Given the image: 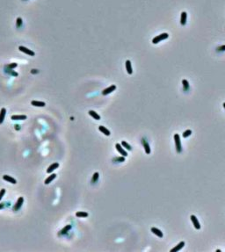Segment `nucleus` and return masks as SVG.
I'll return each instance as SVG.
<instances>
[{
  "label": "nucleus",
  "instance_id": "8",
  "mask_svg": "<svg viewBox=\"0 0 225 252\" xmlns=\"http://www.w3.org/2000/svg\"><path fill=\"white\" fill-rule=\"evenodd\" d=\"M142 143L144 147V150H145V153L147 154V155H149L150 154V148H149V145L148 143V142L146 141L145 138H142Z\"/></svg>",
  "mask_w": 225,
  "mask_h": 252
},
{
  "label": "nucleus",
  "instance_id": "24",
  "mask_svg": "<svg viewBox=\"0 0 225 252\" xmlns=\"http://www.w3.org/2000/svg\"><path fill=\"white\" fill-rule=\"evenodd\" d=\"M76 216L78 218H86L88 217V213H86V212H78V213H76Z\"/></svg>",
  "mask_w": 225,
  "mask_h": 252
},
{
  "label": "nucleus",
  "instance_id": "13",
  "mask_svg": "<svg viewBox=\"0 0 225 252\" xmlns=\"http://www.w3.org/2000/svg\"><path fill=\"white\" fill-rule=\"evenodd\" d=\"M31 105L34 106H37V107H44L46 106L45 102H42V101H36V100H33L31 102Z\"/></svg>",
  "mask_w": 225,
  "mask_h": 252
},
{
  "label": "nucleus",
  "instance_id": "36",
  "mask_svg": "<svg viewBox=\"0 0 225 252\" xmlns=\"http://www.w3.org/2000/svg\"><path fill=\"white\" fill-rule=\"evenodd\" d=\"M221 251H222L221 250H216V252H221Z\"/></svg>",
  "mask_w": 225,
  "mask_h": 252
},
{
  "label": "nucleus",
  "instance_id": "1",
  "mask_svg": "<svg viewBox=\"0 0 225 252\" xmlns=\"http://www.w3.org/2000/svg\"><path fill=\"white\" fill-rule=\"evenodd\" d=\"M168 37H169V34H168L167 33H164V34H161L157 35V36H156L155 38H153V39H152V43H153V44H157V43H159L160 41H164V40L168 39Z\"/></svg>",
  "mask_w": 225,
  "mask_h": 252
},
{
  "label": "nucleus",
  "instance_id": "30",
  "mask_svg": "<svg viewBox=\"0 0 225 252\" xmlns=\"http://www.w3.org/2000/svg\"><path fill=\"white\" fill-rule=\"evenodd\" d=\"M113 162H118V163H122L125 162V156H119V157H115L113 159Z\"/></svg>",
  "mask_w": 225,
  "mask_h": 252
},
{
  "label": "nucleus",
  "instance_id": "33",
  "mask_svg": "<svg viewBox=\"0 0 225 252\" xmlns=\"http://www.w3.org/2000/svg\"><path fill=\"white\" fill-rule=\"evenodd\" d=\"M5 207V203H0V209H2Z\"/></svg>",
  "mask_w": 225,
  "mask_h": 252
},
{
  "label": "nucleus",
  "instance_id": "35",
  "mask_svg": "<svg viewBox=\"0 0 225 252\" xmlns=\"http://www.w3.org/2000/svg\"><path fill=\"white\" fill-rule=\"evenodd\" d=\"M223 108H224V109H225V102L223 104Z\"/></svg>",
  "mask_w": 225,
  "mask_h": 252
},
{
  "label": "nucleus",
  "instance_id": "29",
  "mask_svg": "<svg viewBox=\"0 0 225 252\" xmlns=\"http://www.w3.org/2000/svg\"><path fill=\"white\" fill-rule=\"evenodd\" d=\"M17 66H18V64L15 63V62H13V63H10V64H8V65H5V68H7V69H15Z\"/></svg>",
  "mask_w": 225,
  "mask_h": 252
},
{
  "label": "nucleus",
  "instance_id": "5",
  "mask_svg": "<svg viewBox=\"0 0 225 252\" xmlns=\"http://www.w3.org/2000/svg\"><path fill=\"white\" fill-rule=\"evenodd\" d=\"M23 202H24V198L23 197L18 198V200H17V202H16V204L14 205V206H13V211H18V209L21 207V206H22V204H23Z\"/></svg>",
  "mask_w": 225,
  "mask_h": 252
},
{
  "label": "nucleus",
  "instance_id": "3",
  "mask_svg": "<svg viewBox=\"0 0 225 252\" xmlns=\"http://www.w3.org/2000/svg\"><path fill=\"white\" fill-rule=\"evenodd\" d=\"M18 50L21 51V52H23V53L26 54V55H30V56H35V52L34 51H32L31 49H28L27 48H26V47H23V46H19L18 47Z\"/></svg>",
  "mask_w": 225,
  "mask_h": 252
},
{
  "label": "nucleus",
  "instance_id": "28",
  "mask_svg": "<svg viewBox=\"0 0 225 252\" xmlns=\"http://www.w3.org/2000/svg\"><path fill=\"white\" fill-rule=\"evenodd\" d=\"M121 146H123L125 149H127L128 150H132V147H131L128 142H125V141H123V142H121Z\"/></svg>",
  "mask_w": 225,
  "mask_h": 252
},
{
  "label": "nucleus",
  "instance_id": "10",
  "mask_svg": "<svg viewBox=\"0 0 225 252\" xmlns=\"http://www.w3.org/2000/svg\"><path fill=\"white\" fill-rule=\"evenodd\" d=\"M186 20H187V13L186 12H182L181 15H180V24H181V25H186Z\"/></svg>",
  "mask_w": 225,
  "mask_h": 252
},
{
  "label": "nucleus",
  "instance_id": "2",
  "mask_svg": "<svg viewBox=\"0 0 225 252\" xmlns=\"http://www.w3.org/2000/svg\"><path fill=\"white\" fill-rule=\"evenodd\" d=\"M174 142L175 146H176V151L178 153H181L182 151V146H181V141H180V136L178 134H174Z\"/></svg>",
  "mask_w": 225,
  "mask_h": 252
},
{
  "label": "nucleus",
  "instance_id": "4",
  "mask_svg": "<svg viewBox=\"0 0 225 252\" xmlns=\"http://www.w3.org/2000/svg\"><path fill=\"white\" fill-rule=\"evenodd\" d=\"M115 90H116V85L112 84L111 86H109V87L104 89L103 91H102V94H103V95H108V94L112 93V92H114Z\"/></svg>",
  "mask_w": 225,
  "mask_h": 252
},
{
  "label": "nucleus",
  "instance_id": "27",
  "mask_svg": "<svg viewBox=\"0 0 225 252\" xmlns=\"http://www.w3.org/2000/svg\"><path fill=\"white\" fill-rule=\"evenodd\" d=\"M191 134H192V131H191L190 129H187V130H186L182 134V136H183V138H187L189 137Z\"/></svg>",
  "mask_w": 225,
  "mask_h": 252
},
{
  "label": "nucleus",
  "instance_id": "12",
  "mask_svg": "<svg viewBox=\"0 0 225 252\" xmlns=\"http://www.w3.org/2000/svg\"><path fill=\"white\" fill-rule=\"evenodd\" d=\"M3 179L5 180V181H7L8 183H11V184H15L17 183L16 179H14L12 176H8V175H5V176H3Z\"/></svg>",
  "mask_w": 225,
  "mask_h": 252
},
{
  "label": "nucleus",
  "instance_id": "17",
  "mask_svg": "<svg viewBox=\"0 0 225 252\" xmlns=\"http://www.w3.org/2000/svg\"><path fill=\"white\" fill-rule=\"evenodd\" d=\"M185 246V242H180V243L178 244L176 247H174L173 249H172L171 250V251L172 252H176V251H179V250H180L182 249V248Z\"/></svg>",
  "mask_w": 225,
  "mask_h": 252
},
{
  "label": "nucleus",
  "instance_id": "26",
  "mask_svg": "<svg viewBox=\"0 0 225 252\" xmlns=\"http://www.w3.org/2000/svg\"><path fill=\"white\" fill-rule=\"evenodd\" d=\"M99 172H95L94 174H93V176H92V182L93 184L96 183L98 180H99Z\"/></svg>",
  "mask_w": 225,
  "mask_h": 252
},
{
  "label": "nucleus",
  "instance_id": "16",
  "mask_svg": "<svg viewBox=\"0 0 225 252\" xmlns=\"http://www.w3.org/2000/svg\"><path fill=\"white\" fill-rule=\"evenodd\" d=\"M59 167V163H53V164H51L49 167L48 168V170H47V172L48 173H51V172H53L54 170H55V169H57V168Z\"/></svg>",
  "mask_w": 225,
  "mask_h": 252
},
{
  "label": "nucleus",
  "instance_id": "7",
  "mask_svg": "<svg viewBox=\"0 0 225 252\" xmlns=\"http://www.w3.org/2000/svg\"><path fill=\"white\" fill-rule=\"evenodd\" d=\"M190 219L191 220H192V222H193V226H194V227H195L196 229H200V222H199V220H198V219L196 218L195 215H191L190 216Z\"/></svg>",
  "mask_w": 225,
  "mask_h": 252
},
{
  "label": "nucleus",
  "instance_id": "22",
  "mask_svg": "<svg viewBox=\"0 0 225 252\" xmlns=\"http://www.w3.org/2000/svg\"><path fill=\"white\" fill-rule=\"evenodd\" d=\"M70 229H71V225H67L66 227H64L62 229V230H61V231H60V234H61V235L67 234V233H68V232H69Z\"/></svg>",
  "mask_w": 225,
  "mask_h": 252
},
{
  "label": "nucleus",
  "instance_id": "18",
  "mask_svg": "<svg viewBox=\"0 0 225 252\" xmlns=\"http://www.w3.org/2000/svg\"><path fill=\"white\" fill-rule=\"evenodd\" d=\"M26 115H12L11 119L12 120H24V119H26Z\"/></svg>",
  "mask_w": 225,
  "mask_h": 252
},
{
  "label": "nucleus",
  "instance_id": "6",
  "mask_svg": "<svg viewBox=\"0 0 225 252\" xmlns=\"http://www.w3.org/2000/svg\"><path fill=\"white\" fill-rule=\"evenodd\" d=\"M115 148H116V149H117V151L119 152L121 155H122V156H128V153H127L126 150H124L123 149V148H122V146L120 143H116L115 144Z\"/></svg>",
  "mask_w": 225,
  "mask_h": 252
},
{
  "label": "nucleus",
  "instance_id": "11",
  "mask_svg": "<svg viewBox=\"0 0 225 252\" xmlns=\"http://www.w3.org/2000/svg\"><path fill=\"white\" fill-rule=\"evenodd\" d=\"M151 232L153 233L154 235H156V236H158L159 238H162L164 236L163 235V232L161 231L160 229L156 228V227H151Z\"/></svg>",
  "mask_w": 225,
  "mask_h": 252
},
{
  "label": "nucleus",
  "instance_id": "31",
  "mask_svg": "<svg viewBox=\"0 0 225 252\" xmlns=\"http://www.w3.org/2000/svg\"><path fill=\"white\" fill-rule=\"evenodd\" d=\"M225 51V45H222V46L218 47V48H216V52H218V53H220V52H224Z\"/></svg>",
  "mask_w": 225,
  "mask_h": 252
},
{
  "label": "nucleus",
  "instance_id": "21",
  "mask_svg": "<svg viewBox=\"0 0 225 252\" xmlns=\"http://www.w3.org/2000/svg\"><path fill=\"white\" fill-rule=\"evenodd\" d=\"M55 177H56V174L53 173V174H51L50 176H48V178H46V180H45V182H44V183H45V185H48L49 183H51V182L53 181Z\"/></svg>",
  "mask_w": 225,
  "mask_h": 252
},
{
  "label": "nucleus",
  "instance_id": "14",
  "mask_svg": "<svg viewBox=\"0 0 225 252\" xmlns=\"http://www.w3.org/2000/svg\"><path fill=\"white\" fill-rule=\"evenodd\" d=\"M182 84H183V90L184 92H188L189 89H190V84H189V82L186 79H183L182 80Z\"/></svg>",
  "mask_w": 225,
  "mask_h": 252
},
{
  "label": "nucleus",
  "instance_id": "23",
  "mask_svg": "<svg viewBox=\"0 0 225 252\" xmlns=\"http://www.w3.org/2000/svg\"><path fill=\"white\" fill-rule=\"evenodd\" d=\"M5 73L9 74V75H11V76H18V75L17 72L13 71L12 69H7V68H5Z\"/></svg>",
  "mask_w": 225,
  "mask_h": 252
},
{
  "label": "nucleus",
  "instance_id": "32",
  "mask_svg": "<svg viewBox=\"0 0 225 252\" xmlns=\"http://www.w3.org/2000/svg\"><path fill=\"white\" fill-rule=\"evenodd\" d=\"M5 189H1V190H0V200L2 199L3 196L5 195Z\"/></svg>",
  "mask_w": 225,
  "mask_h": 252
},
{
  "label": "nucleus",
  "instance_id": "25",
  "mask_svg": "<svg viewBox=\"0 0 225 252\" xmlns=\"http://www.w3.org/2000/svg\"><path fill=\"white\" fill-rule=\"evenodd\" d=\"M22 24H23V20H22V18H19V17H18V18H17V19H16V26H17V28L21 27V26H22Z\"/></svg>",
  "mask_w": 225,
  "mask_h": 252
},
{
  "label": "nucleus",
  "instance_id": "20",
  "mask_svg": "<svg viewBox=\"0 0 225 252\" xmlns=\"http://www.w3.org/2000/svg\"><path fill=\"white\" fill-rule=\"evenodd\" d=\"M89 114L92 116V118L94 119H96V120H99L100 119V116H99L98 113H97L96 112H94V111H92V110H90L89 111Z\"/></svg>",
  "mask_w": 225,
  "mask_h": 252
},
{
  "label": "nucleus",
  "instance_id": "15",
  "mask_svg": "<svg viewBox=\"0 0 225 252\" xmlns=\"http://www.w3.org/2000/svg\"><path fill=\"white\" fill-rule=\"evenodd\" d=\"M99 130L100 131V132H101L102 134H104L105 135H106V136H109V135L111 134L110 131L108 130L107 128H106V126H99Z\"/></svg>",
  "mask_w": 225,
  "mask_h": 252
},
{
  "label": "nucleus",
  "instance_id": "34",
  "mask_svg": "<svg viewBox=\"0 0 225 252\" xmlns=\"http://www.w3.org/2000/svg\"><path fill=\"white\" fill-rule=\"evenodd\" d=\"M33 74H35V73H38V70L37 69H32V71H31Z\"/></svg>",
  "mask_w": 225,
  "mask_h": 252
},
{
  "label": "nucleus",
  "instance_id": "9",
  "mask_svg": "<svg viewBox=\"0 0 225 252\" xmlns=\"http://www.w3.org/2000/svg\"><path fill=\"white\" fill-rule=\"evenodd\" d=\"M125 65H126V69L128 74L129 75H132L133 74V69H132V63L129 60H127L126 62H125Z\"/></svg>",
  "mask_w": 225,
  "mask_h": 252
},
{
  "label": "nucleus",
  "instance_id": "19",
  "mask_svg": "<svg viewBox=\"0 0 225 252\" xmlns=\"http://www.w3.org/2000/svg\"><path fill=\"white\" fill-rule=\"evenodd\" d=\"M5 115H6V109L5 108H2L0 111V124H2L4 119H5Z\"/></svg>",
  "mask_w": 225,
  "mask_h": 252
}]
</instances>
